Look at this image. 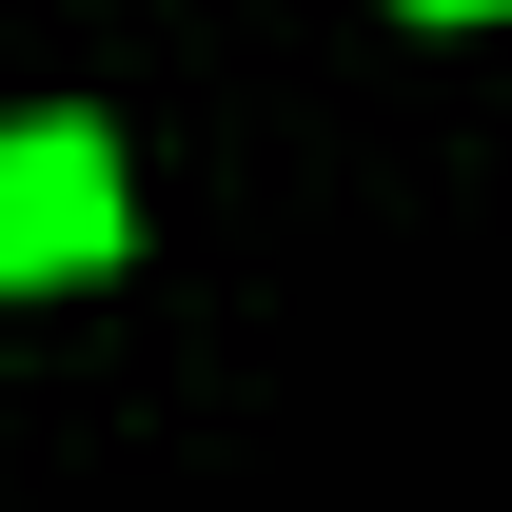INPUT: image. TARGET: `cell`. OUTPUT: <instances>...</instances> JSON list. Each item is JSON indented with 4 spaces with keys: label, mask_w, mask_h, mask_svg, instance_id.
<instances>
[{
    "label": "cell",
    "mask_w": 512,
    "mask_h": 512,
    "mask_svg": "<svg viewBox=\"0 0 512 512\" xmlns=\"http://www.w3.org/2000/svg\"><path fill=\"white\" fill-rule=\"evenodd\" d=\"M99 256H119V138L20 119L0 138V296H60V276H99Z\"/></svg>",
    "instance_id": "obj_1"
},
{
    "label": "cell",
    "mask_w": 512,
    "mask_h": 512,
    "mask_svg": "<svg viewBox=\"0 0 512 512\" xmlns=\"http://www.w3.org/2000/svg\"><path fill=\"white\" fill-rule=\"evenodd\" d=\"M414 20H493V0H414Z\"/></svg>",
    "instance_id": "obj_2"
}]
</instances>
